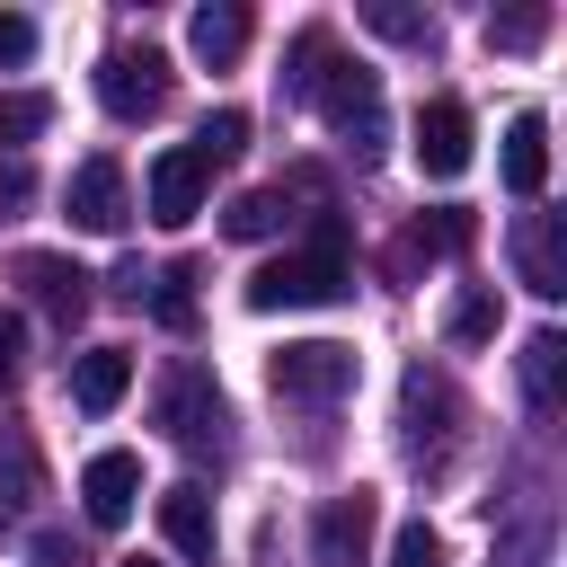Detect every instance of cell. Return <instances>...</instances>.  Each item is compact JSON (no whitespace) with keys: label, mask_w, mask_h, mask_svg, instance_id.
<instances>
[{"label":"cell","mask_w":567,"mask_h":567,"mask_svg":"<svg viewBox=\"0 0 567 567\" xmlns=\"http://www.w3.org/2000/svg\"><path fill=\"white\" fill-rule=\"evenodd\" d=\"M159 425H168V443H186V452H221L230 408H221V390H213L204 363H177V372L159 381Z\"/></svg>","instance_id":"5b68a950"},{"label":"cell","mask_w":567,"mask_h":567,"mask_svg":"<svg viewBox=\"0 0 567 567\" xmlns=\"http://www.w3.org/2000/svg\"><path fill=\"white\" fill-rule=\"evenodd\" d=\"M363 27H381V35H399V44H434V18H425V9H399V0H372Z\"/></svg>","instance_id":"d4e9b609"},{"label":"cell","mask_w":567,"mask_h":567,"mask_svg":"<svg viewBox=\"0 0 567 567\" xmlns=\"http://www.w3.org/2000/svg\"><path fill=\"white\" fill-rule=\"evenodd\" d=\"M186 284H195V266H159V275L142 284L151 310H159V328H195V292H186Z\"/></svg>","instance_id":"7402d4cb"},{"label":"cell","mask_w":567,"mask_h":567,"mask_svg":"<svg viewBox=\"0 0 567 567\" xmlns=\"http://www.w3.org/2000/svg\"><path fill=\"white\" fill-rule=\"evenodd\" d=\"M0 62H9V71L35 62V18H27V9H0Z\"/></svg>","instance_id":"f1b7e54d"},{"label":"cell","mask_w":567,"mask_h":567,"mask_svg":"<svg viewBox=\"0 0 567 567\" xmlns=\"http://www.w3.org/2000/svg\"><path fill=\"white\" fill-rule=\"evenodd\" d=\"M124 567H151V558H124Z\"/></svg>","instance_id":"1f68e13d"},{"label":"cell","mask_w":567,"mask_h":567,"mask_svg":"<svg viewBox=\"0 0 567 567\" xmlns=\"http://www.w3.org/2000/svg\"><path fill=\"white\" fill-rule=\"evenodd\" d=\"M27 195H35V168H27V159H0V221L27 213Z\"/></svg>","instance_id":"f546056e"},{"label":"cell","mask_w":567,"mask_h":567,"mask_svg":"<svg viewBox=\"0 0 567 567\" xmlns=\"http://www.w3.org/2000/svg\"><path fill=\"white\" fill-rule=\"evenodd\" d=\"M301 106H319V115H328V133H337L354 159H372V151H381V133H390V124H381V80H372L363 62H346V53L310 80V97H301Z\"/></svg>","instance_id":"7a4b0ae2"},{"label":"cell","mask_w":567,"mask_h":567,"mask_svg":"<svg viewBox=\"0 0 567 567\" xmlns=\"http://www.w3.org/2000/svg\"><path fill=\"white\" fill-rule=\"evenodd\" d=\"M558 372H567V337L558 328H540V337H523V399L549 416L558 408Z\"/></svg>","instance_id":"ac0fdd59"},{"label":"cell","mask_w":567,"mask_h":567,"mask_svg":"<svg viewBox=\"0 0 567 567\" xmlns=\"http://www.w3.org/2000/svg\"><path fill=\"white\" fill-rule=\"evenodd\" d=\"M452 337H461V346H487V337H496V301H487V292H461V301H452Z\"/></svg>","instance_id":"484cf974"},{"label":"cell","mask_w":567,"mask_h":567,"mask_svg":"<svg viewBox=\"0 0 567 567\" xmlns=\"http://www.w3.org/2000/svg\"><path fill=\"white\" fill-rule=\"evenodd\" d=\"M133 496H142V461H133V452H97V461L80 470V505H89L97 532L133 523Z\"/></svg>","instance_id":"7c38bea8"},{"label":"cell","mask_w":567,"mask_h":567,"mask_svg":"<svg viewBox=\"0 0 567 567\" xmlns=\"http://www.w3.org/2000/svg\"><path fill=\"white\" fill-rule=\"evenodd\" d=\"M168 53H151V44H115L106 62H97V106L115 115V124H151L159 106H168Z\"/></svg>","instance_id":"277c9868"},{"label":"cell","mask_w":567,"mask_h":567,"mask_svg":"<svg viewBox=\"0 0 567 567\" xmlns=\"http://www.w3.org/2000/svg\"><path fill=\"white\" fill-rule=\"evenodd\" d=\"M452 381L443 372H408V452L416 461H443V443H452Z\"/></svg>","instance_id":"2e32d148"},{"label":"cell","mask_w":567,"mask_h":567,"mask_svg":"<svg viewBox=\"0 0 567 567\" xmlns=\"http://www.w3.org/2000/svg\"><path fill=\"white\" fill-rule=\"evenodd\" d=\"M416 168L425 177H461L470 168V106L461 97H425L416 106Z\"/></svg>","instance_id":"30bf717a"},{"label":"cell","mask_w":567,"mask_h":567,"mask_svg":"<svg viewBox=\"0 0 567 567\" xmlns=\"http://www.w3.org/2000/svg\"><path fill=\"white\" fill-rule=\"evenodd\" d=\"M18 372H27V328H18L9 310H0V390H9Z\"/></svg>","instance_id":"4dcf8cb0"},{"label":"cell","mask_w":567,"mask_h":567,"mask_svg":"<svg viewBox=\"0 0 567 567\" xmlns=\"http://www.w3.org/2000/svg\"><path fill=\"white\" fill-rule=\"evenodd\" d=\"M284 213H292V195H284V186H248V195H230L221 230H230V239H275V230H284Z\"/></svg>","instance_id":"d6986e66"},{"label":"cell","mask_w":567,"mask_h":567,"mask_svg":"<svg viewBox=\"0 0 567 567\" xmlns=\"http://www.w3.org/2000/svg\"><path fill=\"white\" fill-rule=\"evenodd\" d=\"M266 381H275V399H292V408H337V399L354 390V346L301 337V346H284V354L266 363Z\"/></svg>","instance_id":"3957f363"},{"label":"cell","mask_w":567,"mask_h":567,"mask_svg":"<svg viewBox=\"0 0 567 567\" xmlns=\"http://www.w3.org/2000/svg\"><path fill=\"white\" fill-rule=\"evenodd\" d=\"M124 390H133V354H124V346H89V354L71 363V408H80V416L124 408Z\"/></svg>","instance_id":"9a60e30c"},{"label":"cell","mask_w":567,"mask_h":567,"mask_svg":"<svg viewBox=\"0 0 567 567\" xmlns=\"http://www.w3.org/2000/svg\"><path fill=\"white\" fill-rule=\"evenodd\" d=\"M346 284H354L346 275V230L319 221L310 248H292V257H275V266L248 275V310H310V301H337Z\"/></svg>","instance_id":"6da1fadb"},{"label":"cell","mask_w":567,"mask_h":567,"mask_svg":"<svg viewBox=\"0 0 567 567\" xmlns=\"http://www.w3.org/2000/svg\"><path fill=\"white\" fill-rule=\"evenodd\" d=\"M204 186H213V168H204V159L177 142V151H159V159H151L142 204H151V221H159V230H186V221L204 213Z\"/></svg>","instance_id":"8992f818"},{"label":"cell","mask_w":567,"mask_h":567,"mask_svg":"<svg viewBox=\"0 0 567 567\" xmlns=\"http://www.w3.org/2000/svg\"><path fill=\"white\" fill-rule=\"evenodd\" d=\"M9 284H27L53 319H80V310H89V275H80L71 257H53V248H18V257H9Z\"/></svg>","instance_id":"8fae6325"},{"label":"cell","mask_w":567,"mask_h":567,"mask_svg":"<svg viewBox=\"0 0 567 567\" xmlns=\"http://www.w3.org/2000/svg\"><path fill=\"white\" fill-rule=\"evenodd\" d=\"M310 567H372V496H328L310 523Z\"/></svg>","instance_id":"52a82bcc"},{"label":"cell","mask_w":567,"mask_h":567,"mask_svg":"<svg viewBox=\"0 0 567 567\" xmlns=\"http://www.w3.org/2000/svg\"><path fill=\"white\" fill-rule=\"evenodd\" d=\"M416 248H443V257H452V248H470V213H461V204H443L434 221H416Z\"/></svg>","instance_id":"83f0119b"},{"label":"cell","mask_w":567,"mask_h":567,"mask_svg":"<svg viewBox=\"0 0 567 567\" xmlns=\"http://www.w3.org/2000/svg\"><path fill=\"white\" fill-rule=\"evenodd\" d=\"M337 62V35L328 27H301L292 44H284V97H310V80Z\"/></svg>","instance_id":"ffe728a7"},{"label":"cell","mask_w":567,"mask_h":567,"mask_svg":"<svg viewBox=\"0 0 567 567\" xmlns=\"http://www.w3.org/2000/svg\"><path fill=\"white\" fill-rule=\"evenodd\" d=\"M514 275H523V292H540V301L567 292V221H558V213H523V221H514Z\"/></svg>","instance_id":"ba28073f"},{"label":"cell","mask_w":567,"mask_h":567,"mask_svg":"<svg viewBox=\"0 0 567 567\" xmlns=\"http://www.w3.org/2000/svg\"><path fill=\"white\" fill-rule=\"evenodd\" d=\"M44 124H53V97H44V89H9V97H0V142H9V151L35 142Z\"/></svg>","instance_id":"603a6c76"},{"label":"cell","mask_w":567,"mask_h":567,"mask_svg":"<svg viewBox=\"0 0 567 567\" xmlns=\"http://www.w3.org/2000/svg\"><path fill=\"white\" fill-rule=\"evenodd\" d=\"M186 44H195V62L230 71V62L248 53V9H239V0H213V9H195V18H186Z\"/></svg>","instance_id":"e0dca14e"},{"label":"cell","mask_w":567,"mask_h":567,"mask_svg":"<svg viewBox=\"0 0 567 567\" xmlns=\"http://www.w3.org/2000/svg\"><path fill=\"white\" fill-rule=\"evenodd\" d=\"M390 567H443V532H434V523H408V532L390 540Z\"/></svg>","instance_id":"4316f807"},{"label":"cell","mask_w":567,"mask_h":567,"mask_svg":"<svg viewBox=\"0 0 567 567\" xmlns=\"http://www.w3.org/2000/svg\"><path fill=\"white\" fill-rule=\"evenodd\" d=\"M186 151H195L204 168H221V159H239V151H248V115H239V106H221V115H204Z\"/></svg>","instance_id":"44dd1931"},{"label":"cell","mask_w":567,"mask_h":567,"mask_svg":"<svg viewBox=\"0 0 567 567\" xmlns=\"http://www.w3.org/2000/svg\"><path fill=\"white\" fill-rule=\"evenodd\" d=\"M549 35V9H505V18H487V44L496 53H532Z\"/></svg>","instance_id":"cb8c5ba5"},{"label":"cell","mask_w":567,"mask_h":567,"mask_svg":"<svg viewBox=\"0 0 567 567\" xmlns=\"http://www.w3.org/2000/svg\"><path fill=\"white\" fill-rule=\"evenodd\" d=\"M505 186H514L523 204H540V186H549V115H540V106H523V115L505 124Z\"/></svg>","instance_id":"5bb4252c"},{"label":"cell","mask_w":567,"mask_h":567,"mask_svg":"<svg viewBox=\"0 0 567 567\" xmlns=\"http://www.w3.org/2000/svg\"><path fill=\"white\" fill-rule=\"evenodd\" d=\"M62 204H71V221H80V230H124V213H133L124 159H80V168H71V186H62Z\"/></svg>","instance_id":"9c48e42d"},{"label":"cell","mask_w":567,"mask_h":567,"mask_svg":"<svg viewBox=\"0 0 567 567\" xmlns=\"http://www.w3.org/2000/svg\"><path fill=\"white\" fill-rule=\"evenodd\" d=\"M159 532H168V549H177V558H195V567H204V558H213V540H221L213 496H204L195 478H177V487L159 496Z\"/></svg>","instance_id":"4fadbf2b"}]
</instances>
